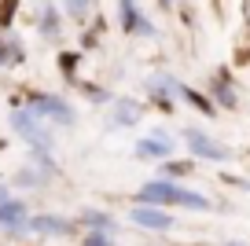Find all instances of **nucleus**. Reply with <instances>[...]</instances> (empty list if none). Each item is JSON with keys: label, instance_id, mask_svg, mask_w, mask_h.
Listing matches in <instances>:
<instances>
[{"label": "nucleus", "instance_id": "nucleus-4", "mask_svg": "<svg viewBox=\"0 0 250 246\" xmlns=\"http://www.w3.org/2000/svg\"><path fill=\"white\" fill-rule=\"evenodd\" d=\"M30 221V206L15 199H0V228H8V235H19Z\"/></svg>", "mask_w": 250, "mask_h": 246}, {"label": "nucleus", "instance_id": "nucleus-22", "mask_svg": "<svg viewBox=\"0 0 250 246\" xmlns=\"http://www.w3.org/2000/svg\"><path fill=\"white\" fill-rule=\"evenodd\" d=\"M151 103H158L162 110H169L173 103H169V96H166V88L162 85H151Z\"/></svg>", "mask_w": 250, "mask_h": 246}, {"label": "nucleus", "instance_id": "nucleus-1", "mask_svg": "<svg viewBox=\"0 0 250 246\" xmlns=\"http://www.w3.org/2000/svg\"><path fill=\"white\" fill-rule=\"evenodd\" d=\"M136 202H147V206H188V209H210V199L195 191H184V187L169 184V180H151L136 191Z\"/></svg>", "mask_w": 250, "mask_h": 246}, {"label": "nucleus", "instance_id": "nucleus-11", "mask_svg": "<svg viewBox=\"0 0 250 246\" xmlns=\"http://www.w3.org/2000/svg\"><path fill=\"white\" fill-rule=\"evenodd\" d=\"M26 55H22V44H19L15 33H0V66H19Z\"/></svg>", "mask_w": 250, "mask_h": 246}, {"label": "nucleus", "instance_id": "nucleus-20", "mask_svg": "<svg viewBox=\"0 0 250 246\" xmlns=\"http://www.w3.org/2000/svg\"><path fill=\"white\" fill-rule=\"evenodd\" d=\"M15 8H19V0H0V30H8V26H11Z\"/></svg>", "mask_w": 250, "mask_h": 246}, {"label": "nucleus", "instance_id": "nucleus-6", "mask_svg": "<svg viewBox=\"0 0 250 246\" xmlns=\"http://www.w3.org/2000/svg\"><path fill=\"white\" fill-rule=\"evenodd\" d=\"M118 19H122V33H140V37L155 33L151 22L136 11V0H118Z\"/></svg>", "mask_w": 250, "mask_h": 246}, {"label": "nucleus", "instance_id": "nucleus-24", "mask_svg": "<svg viewBox=\"0 0 250 246\" xmlns=\"http://www.w3.org/2000/svg\"><path fill=\"white\" fill-rule=\"evenodd\" d=\"M66 4H70V15L74 19H81V15H85V8H88V0H66Z\"/></svg>", "mask_w": 250, "mask_h": 246}, {"label": "nucleus", "instance_id": "nucleus-12", "mask_svg": "<svg viewBox=\"0 0 250 246\" xmlns=\"http://www.w3.org/2000/svg\"><path fill=\"white\" fill-rule=\"evenodd\" d=\"M37 22H41V37H44V41L59 37V11H55V4H41Z\"/></svg>", "mask_w": 250, "mask_h": 246}, {"label": "nucleus", "instance_id": "nucleus-9", "mask_svg": "<svg viewBox=\"0 0 250 246\" xmlns=\"http://www.w3.org/2000/svg\"><path fill=\"white\" fill-rule=\"evenodd\" d=\"M166 154H169V140L158 132V136H144L140 144H136V158L144 162H162Z\"/></svg>", "mask_w": 250, "mask_h": 246}, {"label": "nucleus", "instance_id": "nucleus-19", "mask_svg": "<svg viewBox=\"0 0 250 246\" xmlns=\"http://www.w3.org/2000/svg\"><path fill=\"white\" fill-rule=\"evenodd\" d=\"M81 246H114V243H110V235L103 228H92L88 235H81Z\"/></svg>", "mask_w": 250, "mask_h": 246}, {"label": "nucleus", "instance_id": "nucleus-17", "mask_svg": "<svg viewBox=\"0 0 250 246\" xmlns=\"http://www.w3.org/2000/svg\"><path fill=\"white\" fill-rule=\"evenodd\" d=\"M33 162H37V165H41V169L48 173V177L55 173V162L48 158V147H44V144H33Z\"/></svg>", "mask_w": 250, "mask_h": 246}, {"label": "nucleus", "instance_id": "nucleus-26", "mask_svg": "<svg viewBox=\"0 0 250 246\" xmlns=\"http://www.w3.org/2000/svg\"><path fill=\"white\" fill-rule=\"evenodd\" d=\"M158 4H162V8H173V4H177V0H158Z\"/></svg>", "mask_w": 250, "mask_h": 246}, {"label": "nucleus", "instance_id": "nucleus-10", "mask_svg": "<svg viewBox=\"0 0 250 246\" xmlns=\"http://www.w3.org/2000/svg\"><path fill=\"white\" fill-rule=\"evenodd\" d=\"M210 88H213V100H217L225 110H235V107H239V96H235V88L228 85V74H225V70H217V74H213V85H210Z\"/></svg>", "mask_w": 250, "mask_h": 246}, {"label": "nucleus", "instance_id": "nucleus-21", "mask_svg": "<svg viewBox=\"0 0 250 246\" xmlns=\"http://www.w3.org/2000/svg\"><path fill=\"white\" fill-rule=\"evenodd\" d=\"M85 96L92 103H110V92H107V88H100V85H85Z\"/></svg>", "mask_w": 250, "mask_h": 246}, {"label": "nucleus", "instance_id": "nucleus-18", "mask_svg": "<svg viewBox=\"0 0 250 246\" xmlns=\"http://www.w3.org/2000/svg\"><path fill=\"white\" fill-rule=\"evenodd\" d=\"M44 177H48L44 169H22L15 184H22V187H37V184H44Z\"/></svg>", "mask_w": 250, "mask_h": 246}, {"label": "nucleus", "instance_id": "nucleus-25", "mask_svg": "<svg viewBox=\"0 0 250 246\" xmlns=\"http://www.w3.org/2000/svg\"><path fill=\"white\" fill-rule=\"evenodd\" d=\"M96 37H100V30H88L85 37H81V44H85V48H92V44H96Z\"/></svg>", "mask_w": 250, "mask_h": 246}, {"label": "nucleus", "instance_id": "nucleus-7", "mask_svg": "<svg viewBox=\"0 0 250 246\" xmlns=\"http://www.w3.org/2000/svg\"><path fill=\"white\" fill-rule=\"evenodd\" d=\"M129 217H133L136 224H144V228H155V231L173 228V217L166 213L162 206H147V202H140L136 209H129Z\"/></svg>", "mask_w": 250, "mask_h": 246}, {"label": "nucleus", "instance_id": "nucleus-16", "mask_svg": "<svg viewBox=\"0 0 250 246\" xmlns=\"http://www.w3.org/2000/svg\"><path fill=\"white\" fill-rule=\"evenodd\" d=\"M78 62H81L78 52H59V74L66 77V81H74V77H78Z\"/></svg>", "mask_w": 250, "mask_h": 246}, {"label": "nucleus", "instance_id": "nucleus-2", "mask_svg": "<svg viewBox=\"0 0 250 246\" xmlns=\"http://www.w3.org/2000/svg\"><path fill=\"white\" fill-rule=\"evenodd\" d=\"M11 129H15L30 147H33V144L52 147V136H48V129L41 125V118L33 114V110H15V114H11Z\"/></svg>", "mask_w": 250, "mask_h": 246}, {"label": "nucleus", "instance_id": "nucleus-8", "mask_svg": "<svg viewBox=\"0 0 250 246\" xmlns=\"http://www.w3.org/2000/svg\"><path fill=\"white\" fill-rule=\"evenodd\" d=\"M26 228L37 231V235H74V224H70V221H59V217H48V213L30 217V221H26Z\"/></svg>", "mask_w": 250, "mask_h": 246}, {"label": "nucleus", "instance_id": "nucleus-5", "mask_svg": "<svg viewBox=\"0 0 250 246\" xmlns=\"http://www.w3.org/2000/svg\"><path fill=\"white\" fill-rule=\"evenodd\" d=\"M184 140H188V147L199 154V158H210V162H225L228 158V151L221 144H213L206 132H199V129H184Z\"/></svg>", "mask_w": 250, "mask_h": 246}, {"label": "nucleus", "instance_id": "nucleus-14", "mask_svg": "<svg viewBox=\"0 0 250 246\" xmlns=\"http://www.w3.org/2000/svg\"><path fill=\"white\" fill-rule=\"evenodd\" d=\"M140 122V107L136 103H114V118H110V125L114 129H129V125Z\"/></svg>", "mask_w": 250, "mask_h": 246}, {"label": "nucleus", "instance_id": "nucleus-3", "mask_svg": "<svg viewBox=\"0 0 250 246\" xmlns=\"http://www.w3.org/2000/svg\"><path fill=\"white\" fill-rule=\"evenodd\" d=\"M30 110L37 118H55L59 125H70L74 122V107L59 100V96H44V92H30Z\"/></svg>", "mask_w": 250, "mask_h": 246}, {"label": "nucleus", "instance_id": "nucleus-23", "mask_svg": "<svg viewBox=\"0 0 250 246\" xmlns=\"http://www.w3.org/2000/svg\"><path fill=\"white\" fill-rule=\"evenodd\" d=\"M191 173V162H169L166 165V177H188Z\"/></svg>", "mask_w": 250, "mask_h": 246}, {"label": "nucleus", "instance_id": "nucleus-13", "mask_svg": "<svg viewBox=\"0 0 250 246\" xmlns=\"http://www.w3.org/2000/svg\"><path fill=\"white\" fill-rule=\"evenodd\" d=\"M177 96H184V103H191V107L199 110V114H206V118H213V100H206L203 92H195V88H188V85H177Z\"/></svg>", "mask_w": 250, "mask_h": 246}, {"label": "nucleus", "instance_id": "nucleus-15", "mask_svg": "<svg viewBox=\"0 0 250 246\" xmlns=\"http://www.w3.org/2000/svg\"><path fill=\"white\" fill-rule=\"evenodd\" d=\"M81 224H88V228H103V231H114L118 228L103 209H81Z\"/></svg>", "mask_w": 250, "mask_h": 246}, {"label": "nucleus", "instance_id": "nucleus-27", "mask_svg": "<svg viewBox=\"0 0 250 246\" xmlns=\"http://www.w3.org/2000/svg\"><path fill=\"white\" fill-rule=\"evenodd\" d=\"M0 199H8V187H0Z\"/></svg>", "mask_w": 250, "mask_h": 246}]
</instances>
